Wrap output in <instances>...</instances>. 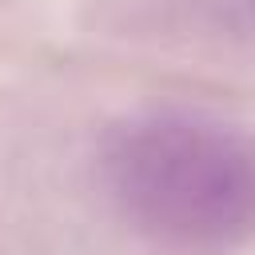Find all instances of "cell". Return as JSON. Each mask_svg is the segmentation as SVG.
I'll list each match as a JSON object with an SVG mask.
<instances>
[{
  "label": "cell",
  "mask_w": 255,
  "mask_h": 255,
  "mask_svg": "<svg viewBox=\"0 0 255 255\" xmlns=\"http://www.w3.org/2000/svg\"><path fill=\"white\" fill-rule=\"evenodd\" d=\"M108 175L147 227L175 239L227 243L251 219L247 143L191 116H147L124 124L108 143Z\"/></svg>",
  "instance_id": "cell-1"
}]
</instances>
